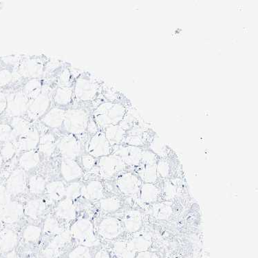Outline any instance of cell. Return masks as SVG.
<instances>
[{
	"mask_svg": "<svg viewBox=\"0 0 258 258\" xmlns=\"http://www.w3.org/2000/svg\"><path fill=\"white\" fill-rule=\"evenodd\" d=\"M9 125L12 127L17 138L27 133L34 125L26 117H13L9 118Z\"/></svg>",
	"mask_w": 258,
	"mask_h": 258,
	"instance_id": "cell-36",
	"label": "cell"
},
{
	"mask_svg": "<svg viewBox=\"0 0 258 258\" xmlns=\"http://www.w3.org/2000/svg\"><path fill=\"white\" fill-rule=\"evenodd\" d=\"M145 216V213L138 209L125 210L120 218L123 224L124 231L133 234L139 232L143 229Z\"/></svg>",
	"mask_w": 258,
	"mask_h": 258,
	"instance_id": "cell-14",
	"label": "cell"
},
{
	"mask_svg": "<svg viewBox=\"0 0 258 258\" xmlns=\"http://www.w3.org/2000/svg\"><path fill=\"white\" fill-rule=\"evenodd\" d=\"M41 154L36 150L24 152L18 160L20 168L24 171H30L35 168L40 163Z\"/></svg>",
	"mask_w": 258,
	"mask_h": 258,
	"instance_id": "cell-31",
	"label": "cell"
},
{
	"mask_svg": "<svg viewBox=\"0 0 258 258\" xmlns=\"http://www.w3.org/2000/svg\"><path fill=\"white\" fill-rule=\"evenodd\" d=\"M143 182L134 171H125L116 178V187L121 195L137 198Z\"/></svg>",
	"mask_w": 258,
	"mask_h": 258,
	"instance_id": "cell-9",
	"label": "cell"
},
{
	"mask_svg": "<svg viewBox=\"0 0 258 258\" xmlns=\"http://www.w3.org/2000/svg\"><path fill=\"white\" fill-rule=\"evenodd\" d=\"M44 232L48 235H57L63 231L57 218L53 216H48L45 220L44 223Z\"/></svg>",
	"mask_w": 258,
	"mask_h": 258,
	"instance_id": "cell-41",
	"label": "cell"
},
{
	"mask_svg": "<svg viewBox=\"0 0 258 258\" xmlns=\"http://www.w3.org/2000/svg\"><path fill=\"white\" fill-rule=\"evenodd\" d=\"M17 137L9 123H0V143L16 141Z\"/></svg>",
	"mask_w": 258,
	"mask_h": 258,
	"instance_id": "cell-44",
	"label": "cell"
},
{
	"mask_svg": "<svg viewBox=\"0 0 258 258\" xmlns=\"http://www.w3.org/2000/svg\"><path fill=\"white\" fill-rule=\"evenodd\" d=\"M139 258H157L155 255L151 253H143Z\"/></svg>",
	"mask_w": 258,
	"mask_h": 258,
	"instance_id": "cell-51",
	"label": "cell"
},
{
	"mask_svg": "<svg viewBox=\"0 0 258 258\" xmlns=\"http://www.w3.org/2000/svg\"><path fill=\"white\" fill-rule=\"evenodd\" d=\"M82 197L90 201H99L105 198V188L102 182L95 180L84 184Z\"/></svg>",
	"mask_w": 258,
	"mask_h": 258,
	"instance_id": "cell-25",
	"label": "cell"
},
{
	"mask_svg": "<svg viewBox=\"0 0 258 258\" xmlns=\"http://www.w3.org/2000/svg\"><path fill=\"white\" fill-rule=\"evenodd\" d=\"M71 231H62L59 234L56 235V237L53 240V246H59L63 243L67 242L71 238Z\"/></svg>",
	"mask_w": 258,
	"mask_h": 258,
	"instance_id": "cell-47",
	"label": "cell"
},
{
	"mask_svg": "<svg viewBox=\"0 0 258 258\" xmlns=\"http://www.w3.org/2000/svg\"><path fill=\"white\" fill-rule=\"evenodd\" d=\"M152 242L151 233L141 229L139 232L134 233L131 244L134 249H144L148 248Z\"/></svg>",
	"mask_w": 258,
	"mask_h": 258,
	"instance_id": "cell-35",
	"label": "cell"
},
{
	"mask_svg": "<svg viewBox=\"0 0 258 258\" xmlns=\"http://www.w3.org/2000/svg\"><path fill=\"white\" fill-rule=\"evenodd\" d=\"M125 108L120 103L105 102L100 103L92 111L91 116L99 131L107 126L118 125L123 119Z\"/></svg>",
	"mask_w": 258,
	"mask_h": 258,
	"instance_id": "cell-3",
	"label": "cell"
},
{
	"mask_svg": "<svg viewBox=\"0 0 258 258\" xmlns=\"http://www.w3.org/2000/svg\"><path fill=\"white\" fill-rule=\"evenodd\" d=\"M91 107L73 105L66 110L62 129L66 134L79 137L86 133L88 121L91 116Z\"/></svg>",
	"mask_w": 258,
	"mask_h": 258,
	"instance_id": "cell-2",
	"label": "cell"
},
{
	"mask_svg": "<svg viewBox=\"0 0 258 258\" xmlns=\"http://www.w3.org/2000/svg\"><path fill=\"white\" fill-rule=\"evenodd\" d=\"M21 86L7 93V108L4 114L7 118L24 117L27 112L29 99L22 92Z\"/></svg>",
	"mask_w": 258,
	"mask_h": 258,
	"instance_id": "cell-7",
	"label": "cell"
},
{
	"mask_svg": "<svg viewBox=\"0 0 258 258\" xmlns=\"http://www.w3.org/2000/svg\"><path fill=\"white\" fill-rule=\"evenodd\" d=\"M143 183L157 184L160 181L156 165H140L134 170Z\"/></svg>",
	"mask_w": 258,
	"mask_h": 258,
	"instance_id": "cell-29",
	"label": "cell"
},
{
	"mask_svg": "<svg viewBox=\"0 0 258 258\" xmlns=\"http://www.w3.org/2000/svg\"><path fill=\"white\" fill-rule=\"evenodd\" d=\"M135 199L143 210H146L150 205L162 201L161 188L158 184L143 183Z\"/></svg>",
	"mask_w": 258,
	"mask_h": 258,
	"instance_id": "cell-15",
	"label": "cell"
},
{
	"mask_svg": "<svg viewBox=\"0 0 258 258\" xmlns=\"http://www.w3.org/2000/svg\"><path fill=\"white\" fill-rule=\"evenodd\" d=\"M61 173L66 181L72 182L82 177L83 170L75 160L62 159Z\"/></svg>",
	"mask_w": 258,
	"mask_h": 258,
	"instance_id": "cell-24",
	"label": "cell"
},
{
	"mask_svg": "<svg viewBox=\"0 0 258 258\" xmlns=\"http://www.w3.org/2000/svg\"><path fill=\"white\" fill-rule=\"evenodd\" d=\"M66 110L67 109L52 105L51 108L38 122L50 129H60L63 125Z\"/></svg>",
	"mask_w": 258,
	"mask_h": 258,
	"instance_id": "cell-21",
	"label": "cell"
},
{
	"mask_svg": "<svg viewBox=\"0 0 258 258\" xmlns=\"http://www.w3.org/2000/svg\"><path fill=\"white\" fill-rule=\"evenodd\" d=\"M41 228L38 226L29 225L25 228L24 238L28 241H36L40 237Z\"/></svg>",
	"mask_w": 258,
	"mask_h": 258,
	"instance_id": "cell-45",
	"label": "cell"
},
{
	"mask_svg": "<svg viewBox=\"0 0 258 258\" xmlns=\"http://www.w3.org/2000/svg\"><path fill=\"white\" fill-rule=\"evenodd\" d=\"M56 217L67 221H71L76 218L77 206L74 201L68 199L60 201L54 210Z\"/></svg>",
	"mask_w": 258,
	"mask_h": 258,
	"instance_id": "cell-26",
	"label": "cell"
},
{
	"mask_svg": "<svg viewBox=\"0 0 258 258\" xmlns=\"http://www.w3.org/2000/svg\"><path fill=\"white\" fill-rule=\"evenodd\" d=\"M24 214V207L18 201H10L0 211V220L3 223H16L22 218Z\"/></svg>",
	"mask_w": 258,
	"mask_h": 258,
	"instance_id": "cell-20",
	"label": "cell"
},
{
	"mask_svg": "<svg viewBox=\"0 0 258 258\" xmlns=\"http://www.w3.org/2000/svg\"><path fill=\"white\" fill-rule=\"evenodd\" d=\"M28 187L31 194L34 195H40L46 190V181L42 177L34 175L29 179Z\"/></svg>",
	"mask_w": 258,
	"mask_h": 258,
	"instance_id": "cell-40",
	"label": "cell"
},
{
	"mask_svg": "<svg viewBox=\"0 0 258 258\" xmlns=\"http://www.w3.org/2000/svg\"><path fill=\"white\" fill-rule=\"evenodd\" d=\"M8 258H16V255H14L13 253L10 254V255H9Z\"/></svg>",
	"mask_w": 258,
	"mask_h": 258,
	"instance_id": "cell-53",
	"label": "cell"
},
{
	"mask_svg": "<svg viewBox=\"0 0 258 258\" xmlns=\"http://www.w3.org/2000/svg\"><path fill=\"white\" fill-rule=\"evenodd\" d=\"M73 87H58L52 92V105L67 109L73 103Z\"/></svg>",
	"mask_w": 258,
	"mask_h": 258,
	"instance_id": "cell-22",
	"label": "cell"
},
{
	"mask_svg": "<svg viewBox=\"0 0 258 258\" xmlns=\"http://www.w3.org/2000/svg\"><path fill=\"white\" fill-rule=\"evenodd\" d=\"M3 157H2L1 154H0V170H1L2 167H3Z\"/></svg>",
	"mask_w": 258,
	"mask_h": 258,
	"instance_id": "cell-52",
	"label": "cell"
},
{
	"mask_svg": "<svg viewBox=\"0 0 258 258\" xmlns=\"http://www.w3.org/2000/svg\"><path fill=\"white\" fill-rule=\"evenodd\" d=\"M41 133L35 123L31 129L25 135L18 137L16 142L17 148L19 152H28L36 150L38 148Z\"/></svg>",
	"mask_w": 258,
	"mask_h": 258,
	"instance_id": "cell-17",
	"label": "cell"
},
{
	"mask_svg": "<svg viewBox=\"0 0 258 258\" xmlns=\"http://www.w3.org/2000/svg\"><path fill=\"white\" fill-rule=\"evenodd\" d=\"M7 93L8 92L0 90V116L5 114L7 105Z\"/></svg>",
	"mask_w": 258,
	"mask_h": 258,
	"instance_id": "cell-50",
	"label": "cell"
},
{
	"mask_svg": "<svg viewBox=\"0 0 258 258\" xmlns=\"http://www.w3.org/2000/svg\"><path fill=\"white\" fill-rule=\"evenodd\" d=\"M26 174L25 171L19 168L11 173L6 184V189L11 196H18L26 191Z\"/></svg>",
	"mask_w": 258,
	"mask_h": 258,
	"instance_id": "cell-19",
	"label": "cell"
},
{
	"mask_svg": "<svg viewBox=\"0 0 258 258\" xmlns=\"http://www.w3.org/2000/svg\"><path fill=\"white\" fill-rule=\"evenodd\" d=\"M48 203L42 199H33L26 203L24 207V214L31 219H38L46 212Z\"/></svg>",
	"mask_w": 258,
	"mask_h": 258,
	"instance_id": "cell-28",
	"label": "cell"
},
{
	"mask_svg": "<svg viewBox=\"0 0 258 258\" xmlns=\"http://www.w3.org/2000/svg\"><path fill=\"white\" fill-rule=\"evenodd\" d=\"M86 151L95 159L112 154V147L110 146L103 131H99L95 135L90 137L86 143Z\"/></svg>",
	"mask_w": 258,
	"mask_h": 258,
	"instance_id": "cell-10",
	"label": "cell"
},
{
	"mask_svg": "<svg viewBox=\"0 0 258 258\" xmlns=\"http://www.w3.org/2000/svg\"><path fill=\"white\" fill-rule=\"evenodd\" d=\"M174 203L161 201L147 207L146 211L158 221H168L174 216Z\"/></svg>",
	"mask_w": 258,
	"mask_h": 258,
	"instance_id": "cell-18",
	"label": "cell"
},
{
	"mask_svg": "<svg viewBox=\"0 0 258 258\" xmlns=\"http://www.w3.org/2000/svg\"><path fill=\"white\" fill-rule=\"evenodd\" d=\"M98 233L103 238L112 240L117 238L124 231L123 224L119 218L107 216L100 220L97 227Z\"/></svg>",
	"mask_w": 258,
	"mask_h": 258,
	"instance_id": "cell-12",
	"label": "cell"
},
{
	"mask_svg": "<svg viewBox=\"0 0 258 258\" xmlns=\"http://www.w3.org/2000/svg\"><path fill=\"white\" fill-rule=\"evenodd\" d=\"M49 59L50 57L44 54L24 55L16 70L21 80L25 82L33 79L42 78Z\"/></svg>",
	"mask_w": 258,
	"mask_h": 258,
	"instance_id": "cell-4",
	"label": "cell"
},
{
	"mask_svg": "<svg viewBox=\"0 0 258 258\" xmlns=\"http://www.w3.org/2000/svg\"><path fill=\"white\" fill-rule=\"evenodd\" d=\"M82 163L83 167L86 170H91V169H94V167H95L97 160L93 156L90 155V154H82Z\"/></svg>",
	"mask_w": 258,
	"mask_h": 258,
	"instance_id": "cell-46",
	"label": "cell"
},
{
	"mask_svg": "<svg viewBox=\"0 0 258 258\" xmlns=\"http://www.w3.org/2000/svg\"><path fill=\"white\" fill-rule=\"evenodd\" d=\"M54 90L44 85L39 95L30 100L27 112L24 117L32 123L38 122L52 106V96Z\"/></svg>",
	"mask_w": 258,
	"mask_h": 258,
	"instance_id": "cell-5",
	"label": "cell"
},
{
	"mask_svg": "<svg viewBox=\"0 0 258 258\" xmlns=\"http://www.w3.org/2000/svg\"><path fill=\"white\" fill-rule=\"evenodd\" d=\"M83 185L84 184L78 182L70 183L69 186L66 187V199L71 200L73 201L80 199L82 197Z\"/></svg>",
	"mask_w": 258,
	"mask_h": 258,
	"instance_id": "cell-42",
	"label": "cell"
},
{
	"mask_svg": "<svg viewBox=\"0 0 258 258\" xmlns=\"http://www.w3.org/2000/svg\"><path fill=\"white\" fill-rule=\"evenodd\" d=\"M102 90L97 78L89 72H81L73 86V105H86L94 109V103L97 102L102 94Z\"/></svg>",
	"mask_w": 258,
	"mask_h": 258,
	"instance_id": "cell-1",
	"label": "cell"
},
{
	"mask_svg": "<svg viewBox=\"0 0 258 258\" xmlns=\"http://www.w3.org/2000/svg\"><path fill=\"white\" fill-rule=\"evenodd\" d=\"M156 169L160 180H167L176 177V164L167 158L159 159L156 163Z\"/></svg>",
	"mask_w": 258,
	"mask_h": 258,
	"instance_id": "cell-30",
	"label": "cell"
},
{
	"mask_svg": "<svg viewBox=\"0 0 258 258\" xmlns=\"http://www.w3.org/2000/svg\"><path fill=\"white\" fill-rule=\"evenodd\" d=\"M127 167L119 156L113 153L99 158L94 168L101 178L112 179L125 172Z\"/></svg>",
	"mask_w": 258,
	"mask_h": 258,
	"instance_id": "cell-6",
	"label": "cell"
},
{
	"mask_svg": "<svg viewBox=\"0 0 258 258\" xmlns=\"http://www.w3.org/2000/svg\"><path fill=\"white\" fill-rule=\"evenodd\" d=\"M24 82L21 80L16 70L6 67L0 69V90L13 83Z\"/></svg>",
	"mask_w": 258,
	"mask_h": 258,
	"instance_id": "cell-39",
	"label": "cell"
},
{
	"mask_svg": "<svg viewBox=\"0 0 258 258\" xmlns=\"http://www.w3.org/2000/svg\"><path fill=\"white\" fill-rule=\"evenodd\" d=\"M56 139L55 135L51 131L41 133L38 148L37 150L41 155L50 157L56 151Z\"/></svg>",
	"mask_w": 258,
	"mask_h": 258,
	"instance_id": "cell-23",
	"label": "cell"
},
{
	"mask_svg": "<svg viewBox=\"0 0 258 258\" xmlns=\"http://www.w3.org/2000/svg\"><path fill=\"white\" fill-rule=\"evenodd\" d=\"M18 152V148H17L15 141L4 143L3 146H2L1 150H0V154H1L2 157H3L4 161H5L12 160Z\"/></svg>",
	"mask_w": 258,
	"mask_h": 258,
	"instance_id": "cell-43",
	"label": "cell"
},
{
	"mask_svg": "<svg viewBox=\"0 0 258 258\" xmlns=\"http://www.w3.org/2000/svg\"><path fill=\"white\" fill-rule=\"evenodd\" d=\"M142 149L139 147L126 146L118 147L114 154L119 156L126 166L135 169L140 165Z\"/></svg>",
	"mask_w": 258,
	"mask_h": 258,
	"instance_id": "cell-16",
	"label": "cell"
},
{
	"mask_svg": "<svg viewBox=\"0 0 258 258\" xmlns=\"http://www.w3.org/2000/svg\"><path fill=\"white\" fill-rule=\"evenodd\" d=\"M18 236L12 229L5 228L0 231V246L5 251L11 250L16 246Z\"/></svg>",
	"mask_w": 258,
	"mask_h": 258,
	"instance_id": "cell-38",
	"label": "cell"
},
{
	"mask_svg": "<svg viewBox=\"0 0 258 258\" xmlns=\"http://www.w3.org/2000/svg\"><path fill=\"white\" fill-rule=\"evenodd\" d=\"M93 223L86 218H80L75 221L71 228V235L86 244H90L97 240Z\"/></svg>",
	"mask_w": 258,
	"mask_h": 258,
	"instance_id": "cell-13",
	"label": "cell"
},
{
	"mask_svg": "<svg viewBox=\"0 0 258 258\" xmlns=\"http://www.w3.org/2000/svg\"><path fill=\"white\" fill-rule=\"evenodd\" d=\"M47 195L52 201H59L63 199L66 195V187L61 181H53L47 184Z\"/></svg>",
	"mask_w": 258,
	"mask_h": 258,
	"instance_id": "cell-37",
	"label": "cell"
},
{
	"mask_svg": "<svg viewBox=\"0 0 258 258\" xmlns=\"http://www.w3.org/2000/svg\"><path fill=\"white\" fill-rule=\"evenodd\" d=\"M11 197V196L9 195V192L6 189V187L0 185V211L10 202Z\"/></svg>",
	"mask_w": 258,
	"mask_h": 258,
	"instance_id": "cell-48",
	"label": "cell"
},
{
	"mask_svg": "<svg viewBox=\"0 0 258 258\" xmlns=\"http://www.w3.org/2000/svg\"><path fill=\"white\" fill-rule=\"evenodd\" d=\"M44 83L42 79H33L22 83L21 88L24 95L30 100L37 97L42 91Z\"/></svg>",
	"mask_w": 258,
	"mask_h": 258,
	"instance_id": "cell-33",
	"label": "cell"
},
{
	"mask_svg": "<svg viewBox=\"0 0 258 258\" xmlns=\"http://www.w3.org/2000/svg\"><path fill=\"white\" fill-rule=\"evenodd\" d=\"M103 133L112 148L123 143L126 136V132L119 125L107 126L103 130Z\"/></svg>",
	"mask_w": 258,
	"mask_h": 258,
	"instance_id": "cell-32",
	"label": "cell"
},
{
	"mask_svg": "<svg viewBox=\"0 0 258 258\" xmlns=\"http://www.w3.org/2000/svg\"><path fill=\"white\" fill-rule=\"evenodd\" d=\"M80 73L81 72L77 73V71H75L71 64L67 62L56 77L55 87H73L75 80Z\"/></svg>",
	"mask_w": 258,
	"mask_h": 258,
	"instance_id": "cell-27",
	"label": "cell"
},
{
	"mask_svg": "<svg viewBox=\"0 0 258 258\" xmlns=\"http://www.w3.org/2000/svg\"><path fill=\"white\" fill-rule=\"evenodd\" d=\"M99 131V127L96 123L95 120L92 118V116H90L89 121H88L87 130H86V133L92 137V136L95 135L96 133H97Z\"/></svg>",
	"mask_w": 258,
	"mask_h": 258,
	"instance_id": "cell-49",
	"label": "cell"
},
{
	"mask_svg": "<svg viewBox=\"0 0 258 258\" xmlns=\"http://www.w3.org/2000/svg\"><path fill=\"white\" fill-rule=\"evenodd\" d=\"M157 184L161 188L162 201L174 203L180 199L185 191V185L179 177L160 180Z\"/></svg>",
	"mask_w": 258,
	"mask_h": 258,
	"instance_id": "cell-11",
	"label": "cell"
},
{
	"mask_svg": "<svg viewBox=\"0 0 258 258\" xmlns=\"http://www.w3.org/2000/svg\"><path fill=\"white\" fill-rule=\"evenodd\" d=\"M56 151L59 152L62 159L76 160L82 155V141L77 136L64 134L57 139Z\"/></svg>",
	"mask_w": 258,
	"mask_h": 258,
	"instance_id": "cell-8",
	"label": "cell"
},
{
	"mask_svg": "<svg viewBox=\"0 0 258 258\" xmlns=\"http://www.w3.org/2000/svg\"><path fill=\"white\" fill-rule=\"evenodd\" d=\"M100 210L105 214H114L121 210L123 206V201L117 196H112L99 201Z\"/></svg>",
	"mask_w": 258,
	"mask_h": 258,
	"instance_id": "cell-34",
	"label": "cell"
}]
</instances>
